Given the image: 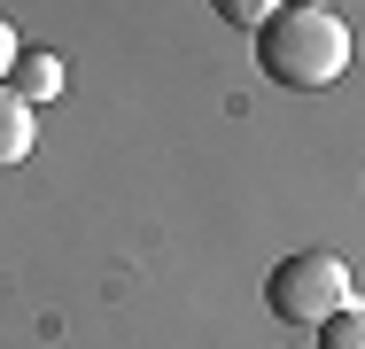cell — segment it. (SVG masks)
I'll use <instances>...</instances> for the list:
<instances>
[{
    "instance_id": "277c9868",
    "label": "cell",
    "mask_w": 365,
    "mask_h": 349,
    "mask_svg": "<svg viewBox=\"0 0 365 349\" xmlns=\"http://www.w3.org/2000/svg\"><path fill=\"white\" fill-rule=\"evenodd\" d=\"M8 93H16V101H31V109H39V101H55V93H63V55L24 47V55H16V70H8Z\"/></svg>"
},
{
    "instance_id": "6da1fadb",
    "label": "cell",
    "mask_w": 365,
    "mask_h": 349,
    "mask_svg": "<svg viewBox=\"0 0 365 349\" xmlns=\"http://www.w3.org/2000/svg\"><path fill=\"white\" fill-rule=\"evenodd\" d=\"M257 39V70L280 85V93H319V85H334L342 70H350V24L334 16V8H280L272 24H257L249 31Z\"/></svg>"
},
{
    "instance_id": "8992f818",
    "label": "cell",
    "mask_w": 365,
    "mask_h": 349,
    "mask_svg": "<svg viewBox=\"0 0 365 349\" xmlns=\"http://www.w3.org/2000/svg\"><path fill=\"white\" fill-rule=\"evenodd\" d=\"M218 8V24H233V31H257V24H272L288 0H210Z\"/></svg>"
},
{
    "instance_id": "5b68a950",
    "label": "cell",
    "mask_w": 365,
    "mask_h": 349,
    "mask_svg": "<svg viewBox=\"0 0 365 349\" xmlns=\"http://www.w3.org/2000/svg\"><path fill=\"white\" fill-rule=\"evenodd\" d=\"M311 334H319V349H365V303H342V311L319 318Z\"/></svg>"
},
{
    "instance_id": "7a4b0ae2",
    "label": "cell",
    "mask_w": 365,
    "mask_h": 349,
    "mask_svg": "<svg viewBox=\"0 0 365 349\" xmlns=\"http://www.w3.org/2000/svg\"><path fill=\"white\" fill-rule=\"evenodd\" d=\"M342 303H358L350 295V264L334 256V249H295V256H280L272 264V279H264V311L280 318V326H319V318H334Z\"/></svg>"
},
{
    "instance_id": "3957f363",
    "label": "cell",
    "mask_w": 365,
    "mask_h": 349,
    "mask_svg": "<svg viewBox=\"0 0 365 349\" xmlns=\"http://www.w3.org/2000/svg\"><path fill=\"white\" fill-rule=\"evenodd\" d=\"M31 147H39V109H31V101H16V93L0 85V171L31 163Z\"/></svg>"
},
{
    "instance_id": "52a82bcc",
    "label": "cell",
    "mask_w": 365,
    "mask_h": 349,
    "mask_svg": "<svg viewBox=\"0 0 365 349\" xmlns=\"http://www.w3.org/2000/svg\"><path fill=\"white\" fill-rule=\"evenodd\" d=\"M16 55H24V39H16V24L0 16V85H8V70H16Z\"/></svg>"
},
{
    "instance_id": "ba28073f",
    "label": "cell",
    "mask_w": 365,
    "mask_h": 349,
    "mask_svg": "<svg viewBox=\"0 0 365 349\" xmlns=\"http://www.w3.org/2000/svg\"><path fill=\"white\" fill-rule=\"evenodd\" d=\"M295 8H334V0H295Z\"/></svg>"
}]
</instances>
